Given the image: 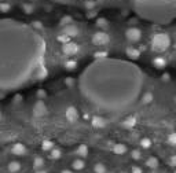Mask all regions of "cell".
I'll return each mask as SVG.
<instances>
[{"mask_svg":"<svg viewBox=\"0 0 176 173\" xmlns=\"http://www.w3.org/2000/svg\"><path fill=\"white\" fill-rule=\"evenodd\" d=\"M140 18L154 23H169L176 19V0H131Z\"/></svg>","mask_w":176,"mask_h":173,"instance_id":"obj_1","label":"cell"},{"mask_svg":"<svg viewBox=\"0 0 176 173\" xmlns=\"http://www.w3.org/2000/svg\"><path fill=\"white\" fill-rule=\"evenodd\" d=\"M171 45V39L165 33H156L151 39V47L157 52H162V51L168 50Z\"/></svg>","mask_w":176,"mask_h":173,"instance_id":"obj_2","label":"cell"},{"mask_svg":"<svg viewBox=\"0 0 176 173\" xmlns=\"http://www.w3.org/2000/svg\"><path fill=\"white\" fill-rule=\"evenodd\" d=\"M109 40H110L109 35L105 33V32H97L94 36H92V43L95 45H106L109 43Z\"/></svg>","mask_w":176,"mask_h":173,"instance_id":"obj_3","label":"cell"},{"mask_svg":"<svg viewBox=\"0 0 176 173\" xmlns=\"http://www.w3.org/2000/svg\"><path fill=\"white\" fill-rule=\"evenodd\" d=\"M125 37L128 39L131 43H138L142 37V32H140V29H138V28H129V29H127V32H125Z\"/></svg>","mask_w":176,"mask_h":173,"instance_id":"obj_4","label":"cell"},{"mask_svg":"<svg viewBox=\"0 0 176 173\" xmlns=\"http://www.w3.org/2000/svg\"><path fill=\"white\" fill-rule=\"evenodd\" d=\"M62 51H63L65 55L72 56V55H76V54L79 52V51H80V47H79V45H77L76 43H73V41H67V43L63 44Z\"/></svg>","mask_w":176,"mask_h":173,"instance_id":"obj_5","label":"cell"},{"mask_svg":"<svg viewBox=\"0 0 176 173\" xmlns=\"http://www.w3.org/2000/svg\"><path fill=\"white\" fill-rule=\"evenodd\" d=\"M65 117H66V120L69 122H75L77 118H79V111H77V109L75 106H69L66 109V111H65Z\"/></svg>","mask_w":176,"mask_h":173,"instance_id":"obj_6","label":"cell"},{"mask_svg":"<svg viewBox=\"0 0 176 173\" xmlns=\"http://www.w3.org/2000/svg\"><path fill=\"white\" fill-rule=\"evenodd\" d=\"M11 153H13L14 155H17V157H22L28 153V150L22 143H15L13 147H11Z\"/></svg>","mask_w":176,"mask_h":173,"instance_id":"obj_7","label":"cell"},{"mask_svg":"<svg viewBox=\"0 0 176 173\" xmlns=\"http://www.w3.org/2000/svg\"><path fill=\"white\" fill-rule=\"evenodd\" d=\"M91 124H92V126H94V128L102 129V128H105V126H106V120H105L103 117H101V115H95V117L92 118Z\"/></svg>","mask_w":176,"mask_h":173,"instance_id":"obj_8","label":"cell"},{"mask_svg":"<svg viewBox=\"0 0 176 173\" xmlns=\"http://www.w3.org/2000/svg\"><path fill=\"white\" fill-rule=\"evenodd\" d=\"M63 33L66 36H69V37H75V36L79 35V29H77L75 25H67V26H65Z\"/></svg>","mask_w":176,"mask_h":173,"instance_id":"obj_9","label":"cell"},{"mask_svg":"<svg viewBox=\"0 0 176 173\" xmlns=\"http://www.w3.org/2000/svg\"><path fill=\"white\" fill-rule=\"evenodd\" d=\"M33 111H35L36 115H44L47 113V107L44 106V103L43 102H37L36 103V106L33 107Z\"/></svg>","mask_w":176,"mask_h":173,"instance_id":"obj_10","label":"cell"},{"mask_svg":"<svg viewBox=\"0 0 176 173\" xmlns=\"http://www.w3.org/2000/svg\"><path fill=\"white\" fill-rule=\"evenodd\" d=\"M7 171L10 173H18L21 171V163L18 162V161H11L7 165Z\"/></svg>","mask_w":176,"mask_h":173,"instance_id":"obj_11","label":"cell"},{"mask_svg":"<svg viewBox=\"0 0 176 173\" xmlns=\"http://www.w3.org/2000/svg\"><path fill=\"white\" fill-rule=\"evenodd\" d=\"M153 65L156 66V68H158V69H162V68H165L166 66V59L164 56H157V58H154L153 59Z\"/></svg>","mask_w":176,"mask_h":173,"instance_id":"obj_12","label":"cell"},{"mask_svg":"<svg viewBox=\"0 0 176 173\" xmlns=\"http://www.w3.org/2000/svg\"><path fill=\"white\" fill-rule=\"evenodd\" d=\"M122 125H124L125 128H132V126H135L136 125V117H134V115L127 117L124 120V122H122Z\"/></svg>","mask_w":176,"mask_h":173,"instance_id":"obj_13","label":"cell"},{"mask_svg":"<svg viewBox=\"0 0 176 173\" xmlns=\"http://www.w3.org/2000/svg\"><path fill=\"white\" fill-rule=\"evenodd\" d=\"M76 153H77V155H79L80 158H84V157L88 155V147L85 144L79 146V147H77V150H76Z\"/></svg>","mask_w":176,"mask_h":173,"instance_id":"obj_14","label":"cell"},{"mask_svg":"<svg viewBox=\"0 0 176 173\" xmlns=\"http://www.w3.org/2000/svg\"><path fill=\"white\" fill-rule=\"evenodd\" d=\"M43 166H44V158L43 157H35V159H33V169L37 171V169H43Z\"/></svg>","mask_w":176,"mask_h":173,"instance_id":"obj_15","label":"cell"},{"mask_svg":"<svg viewBox=\"0 0 176 173\" xmlns=\"http://www.w3.org/2000/svg\"><path fill=\"white\" fill-rule=\"evenodd\" d=\"M84 166H85V163H84V161H83L81 158L75 159V161H73V163H72V168L76 169V171H83Z\"/></svg>","mask_w":176,"mask_h":173,"instance_id":"obj_16","label":"cell"},{"mask_svg":"<svg viewBox=\"0 0 176 173\" xmlns=\"http://www.w3.org/2000/svg\"><path fill=\"white\" fill-rule=\"evenodd\" d=\"M61 155H62V151H61L59 148H57V147H54L50 151V158H52V159H59Z\"/></svg>","mask_w":176,"mask_h":173,"instance_id":"obj_17","label":"cell"},{"mask_svg":"<svg viewBox=\"0 0 176 173\" xmlns=\"http://www.w3.org/2000/svg\"><path fill=\"white\" fill-rule=\"evenodd\" d=\"M127 55L131 58V59H136V58H139V55H140V52H139L136 48H128V50H127Z\"/></svg>","mask_w":176,"mask_h":173,"instance_id":"obj_18","label":"cell"},{"mask_svg":"<svg viewBox=\"0 0 176 173\" xmlns=\"http://www.w3.org/2000/svg\"><path fill=\"white\" fill-rule=\"evenodd\" d=\"M146 165L149 166V168H151V169H156L157 166H158V159L154 158V157H150V158L146 161Z\"/></svg>","mask_w":176,"mask_h":173,"instance_id":"obj_19","label":"cell"},{"mask_svg":"<svg viewBox=\"0 0 176 173\" xmlns=\"http://www.w3.org/2000/svg\"><path fill=\"white\" fill-rule=\"evenodd\" d=\"M127 151V147L124 144H116L113 147V153L114 154H124Z\"/></svg>","mask_w":176,"mask_h":173,"instance_id":"obj_20","label":"cell"},{"mask_svg":"<svg viewBox=\"0 0 176 173\" xmlns=\"http://www.w3.org/2000/svg\"><path fill=\"white\" fill-rule=\"evenodd\" d=\"M41 148H43L44 151H51L52 148H54V143H52L51 140H43Z\"/></svg>","mask_w":176,"mask_h":173,"instance_id":"obj_21","label":"cell"},{"mask_svg":"<svg viewBox=\"0 0 176 173\" xmlns=\"http://www.w3.org/2000/svg\"><path fill=\"white\" fill-rule=\"evenodd\" d=\"M94 171L95 173H106V166L103 165V163H97V165L94 166Z\"/></svg>","mask_w":176,"mask_h":173,"instance_id":"obj_22","label":"cell"},{"mask_svg":"<svg viewBox=\"0 0 176 173\" xmlns=\"http://www.w3.org/2000/svg\"><path fill=\"white\" fill-rule=\"evenodd\" d=\"M153 101V95H151V92H146L143 95V98H142V102L144 103V105H147V103H150Z\"/></svg>","mask_w":176,"mask_h":173,"instance_id":"obj_23","label":"cell"},{"mask_svg":"<svg viewBox=\"0 0 176 173\" xmlns=\"http://www.w3.org/2000/svg\"><path fill=\"white\" fill-rule=\"evenodd\" d=\"M140 146L143 148H150L151 147V140H150V139H147V138H143L140 140Z\"/></svg>","mask_w":176,"mask_h":173,"instance_id":"obj_24","label":"cell"},{"mask_svg":"<svg viewBox=\"0 0 176 173\" xmlns=\"http://www.w3.org/2000/svg\"><path fill=\"white\" fill-rule=\"evenodd\" d=\"M131 157H132V159H135V161H139L142 158V153H140V150H132V153H131Z\"/></svg>","mask_w":176,"mask_h":173,"instance_id":"obj_25","label":"cell"},{"mask_svg":"<svg viewBox=\"0 0 176 173\" xmlns=\"http://www.w3.org/2000/svg\"><path fill=\"white\" fill-rule=\"evenodd\" d=\"M76 65H77V63L75 62V60H67V62L65 63V68H66L67 70H72V69L76 68Z\"/></svg>","mask_w":176,"mask_h":173,"instance_id":"obj_26","label":"cell"},{"mask_svg":"<svg viewBox=\"0 0 176 173\" xmlns=\"http://www.w3.org/2000/svg\"><path fill=\"white\" fill-rule=\"evenodd\" d=\"M168 143L172 146H176V133H171L168 136Z\"/></svg>","mask_w":176,"mask_h":173,"instance_id":"obj_27","label":"cell"},{"mask_svg":"<svg viewBox=\"0 0 176 173\" xmlns=\"http://www.w3.org/2000/svg\"><path fill=\"white\" fill-rule=\"evenodd\" d=\"M58 41H61V43H67V41H70V37H69V36H66V35H65V33H63V35H61L59 36V37H58Z\"/></svg>","mask_w":176,"mask_h":173,"instance_id":"obj_28","label":"cell"},{"mask_svg":"<svg viewBox=\"0 0 176 173\" xmlns=\"http://www.w3.org/2000/svg\"><path fill=\"white\" fill-rule=\"evenodd\" d=\"M0 10L2 11H8L10 10V6L6 4V3H0Z\"/></svg>","mask_w":176,"mask_h":173,"instance_id":"obj_29","label":"cell"},{"mask_svg":"<svg viewBox=\"0 0 176 173\" xmlns=\"http://www.w3.org/2000/svg\"><path fill=\"white\" fill-rule=\"evenodd\" d=\"M131 172H132V173H143V171H142L140 168H138V166H134Z\"/></svg>","mask_w":176,"mask_h":173,"instance_id":"obj_30","label":"cell"},{"mask_svg":"<svg viewBox=\"0 0 176 173\" xmlns=\"http://www.w3.org/2000/svg\"><path fill=\"white\" fill-rule=\"evenodd\" d=\"M169 163H171L172 166H176V155H172V157H171V161H169Z\"/></svg>","mask_w":176,"mask_h":173,"instance_id":"obj_31","label":"cell"},{"mask_svg":"<svg viewBox=\"0 0 176 173\" xmlns=\"http://www.w3.org/2000/svg\"><path fill=\"white\" fill-rule=\"evenodd\" d=\"M37 96H40V98H43V96H45V93H44V91H39V93H37Z\"/></svg>","mask_w":176,"mask_h":173,"instance_id":"obj_32","label":"cell"},{"mask_svg":"<svg viewBox=\"0 0 176 173\" xmlns=\"http://www.w3.org/2000/svg\"><path fill=\"white\" fill-rule=\"evenodd\" d=\"M35 173H47V172H45L44 169H37V171H36Z\"/></svg>","mask_w":176,"mask_h":173,"instance_id":"obj_33","label":"cell"},{"mask_svg":"<svg viewBox=\"0 0 176 173\" xmlns=\"http://www.w3.org/2000/svg\"><path fill=\"white\" fill-rule=\"evenodd\" d=\"M61 173H72V171H69V169H63Z\"/></svg>","mask_w":176,"mask_h":173,"instance_id":"obj_34","label":"cell"},{"mask_svg":"<svg viewBox=\"0 0 176 173\" xmlns=\"http://www.w3.org/2000/svg\"><path fill=\"white\" fill-rule=\"evenodd\" d=\"M0 120H2V113H0Z\"/></svg>","mask_w":176,"mask_h":173,"instance_id":"obj_35","label":"cell"},{"mask_svg":"<svg viewBox=\"0 0 176 173\" xmlns=\"http://www.w3.org/2000/svg\"><path fill=\"white\" fill-rule=\"evenodd\" d=\"M175 173H176V172H175Z\"/></svg>","mask_w":176,"mask_h":173,"instance_id":"obj_36","label":"cell"}]
</instances>
